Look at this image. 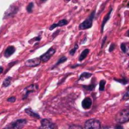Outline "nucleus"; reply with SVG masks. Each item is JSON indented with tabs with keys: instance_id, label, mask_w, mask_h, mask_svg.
<instances>
[{
	"instance_id": "f257e3e1",
	"label": "nucleus",
	"mask_w": 129,
	"mask_h": 129,
	"mask_svg": "<svg viewBox=\"0 0 129 129\" xmlns=\"http://www.w3.org/2000/svg\"><path fill=\"white\" fill-rule=\"evenodd\" d=\"M128 119H129V110L127 108L122 110L117 115V121L118 123H125V122L128 121Z\"/></svg>"
},
{
	"instance_id": "f03ea898",
	"label": "nucleus",
	"mask_w": 129,
	"mask_h": 129,
	"mask_svg": "<svg viewBox=\"0 0 129 129\" xmlns=\"http://www.w3.org/2000/svg\"><path fill=\"white\" fill-rule=\"evenodd\" d=\"M101 123L97 119H89L85 123V129H100Z\"/></svg>"
},
{
	"instance_id": "7ed1b4c3",
	"label": "nucleus",
	"mask_w": 129,
	"mask_h": 129,
	"mask_svg": "<svg viewBox=\"0 0 129 129\" xmlns=\"http://www.w3.org/2000/svg\"><path fill=\"white\" fill-rule=\"evenodd\" d=\"M26 124H27V120L26 119H19L10 124L6 127V129H21Z\"/></svg>"
},
{
	"instance_id": "20e7f679",
	"label": "nucleus",
	"mask_w": 129,
	"mask_h": 129,
	"mask_svg": "<svg viewBox=\"0 0 129 129\" xmlns=\"http://www.w3.org/2000/svg\"><path fill=\"white\" fill-rule=\"evenodd\" d=\"M94 15H95V13H92L91 15H90L89 18H88L87 20H85L80 25L79 28L80 29H88L89 27H92V21H93V18Z\"/></svg>"
},
{
	"instance_id": "39448f33",
	"label": "nucleus",
	"mask_w": 129,
	"mask_h": 129,
	"mask_svg": "<svg viewBox=\"0 0 129 129\" xmlns=\"http://www.w3.org/2000/svg\"><path fill=\"white\" fill-rule=\"evenodd\" d=\"M55 51H56V50H55V49H54V48L49 49V50H47L46 53H44L41 57H40L41 61H43V62H47V61H48L49 59L51 57V56L53 55L54 53H55Z\"/></svg>"
},
{
	"instance_id": "423d86ee",
	"label": "nucleus",
	"mask_w": 129,
	"mask_h": 129,
	"mask_svg": "<svg viewBox=\"0 0 129 129\" xmlns=\"http://www.w3.org/2000/svg\"><path fill=\"white\" fill-rule=\"evenodd\" d=\"M54 124L49 119H43L41 121V126L39 129H53Z\"/></svg>"
},
{
	"instance_id": "0eeeda50",
	"label": "nucleus",
	"mask_w": 129,
	"mask_h": 129,
	"mask_svg": "<svg viewBox=\"0 0 129 129\" xmlns=\"http://www.w3.org/2000/svg\"><path fill=\"white\" fill-rule=\"evenodd\" d=\"M38 89V85H30V86H28L27 88H26L25 89H24V95H23V99H26L27 97V95H29L30 93H32V92L36 91V90Z\"/></svg>"
},
{
	"instance_id": "6e6552de",
	"label": "nucleus",
	"mask_w": 129,
	"mask_h": 129,
	"mask_svg": "<svg viewBox=\"0 0 129 129\" xmlns=\"http://www.w3.org/2000/svg\"><path fill=\"white\" fill-rule=\"evenodd\" d=\"M40 63H41V59L38 57V58H33V59H29L26 62V66L27 67H37L39 66Z\"/></svg>"
},
{
	"instance_id": "1a4fd4ad",
	"label": "nucleus",
	"mask_w": 129,
	"mask_h": 129,
	"mask_svg": "<svg viewBox=\"0 0 129 129\" xmlns=\"http://www.w3.org/2000/svg\"><path fill=\"white\" fill-rule=\"evenodd\" d=\"M17 11H18V7L15 6H12L6 12V13H5V18H7V17H11V16H13V15H14L15 13H17Z\"/></svg>"
},
{
	"instance_id": "9d476101",
	"label": "nucleus",
	"mask_w": 129,
	"mask_h": 129,
	"mask_svg": "<svg viewBox=\"0 0 129 129\" xmlns=\"http://www.w3.org/2000/svg\"><path fill=\"white\" fill-rule=\"evenodd\" d=\"M82 107L84 109H89L92 105V100L90 97H86L84 100L82 101Z\"/></svg>"
},
{
	"instance_id": "9b49d317",
	"label": "nucleus",
	"mask_w": 129,
	"mask_h": 129,
	"mask_svg": "<svg viewBox=\"0 0 129 129\" xmlns=\"http://www.w3.org/2000/svg\"><path fill=\"white\" fill-rule=\"evenodd\" d=\"M14 51H15V48L13 46L7 47L6 51H5V57H10V56H12L13 53H14Z\"/></svg>"
},
{
	"instance_id": "f8f14e48",
	"label": "nucleus",
	"mask_w": 129,
	"mask_h": 129,
	"mask_svg": "<svg viewBox=\"0 0 129 129\" xmlns=\"http://www.w3.org/2000/svg\"><path fill=\"white\" fill-rule=\"evenodd\" d=\"M67 20H60V21H59L58 23L53 24V25H52L51 27H50V29L51 30V29H53L54 27H63V26L67 25Z\"/></svg>"
},
{
	"instance_id": "ddd939ff",
	"label": "nucleus",
	"mask_w": 129,
	"mask_h": 129,
	"mask_svg": "<svg viewBox=\"0 0 129 129\" xmlns=\"http://www.w3.org/2000/svg\"><path fill=\"white\" fill-rule=\"evenodd\" d=\"M88 52H89V50H88V49H85V50H83L82 52H81V55H80V57H79V60H80V61L84 60V59L87 57V56H88Z\"/></svg>"
},
{
	"instance_id": "4468645a",
	"label": "nucleus",
	"mask_w": 129,
	"mask_h": 129,
	"mask_svg": "<svg viewBox=\"0 0 129 129\" xmlns=\"http://www.w3.org/2000/svg\"><path fill=\"white\" fill-rule=\"evenodd\" d=\"M25 111L27 113V114L29 115V116H32V117H34V118H40V116H39V115H38L37 113L34 112V111H33L31 109H27Z\"/></svg>"
},
{
	"instance_id": "2eb2a0df",
	"label": "nucleus",
	"mask_w": 129,
	"mask_h": 129,
	"mask_svg": "<svg viewBox=\"0 0 129 129\" xmlns=\"http://www.w3.org/2000/svg\"><path fill=\"white\" fill-rule=\"evenodd\" d=\"M11 81H12V78L11 77H7L4 81V82H3V87H5V88L8 87L10 84H11Z\"/></svg>"
},
{
	"instance_id": "dca6fc26",
	"label": "nucleus",
	"mask_w": 129,
	"mask_h": 129,
	"mask_svg": "<svg viewBox=\"0 0 129 129\" xmlns=\"http://www.w3.org/2000/svg\"><path fill=\"white\" fill-rule=\"evenodd\" d=\"M90 76H91V74H88V73H83V74H81V76H80L79 81H82V80L87 79V78L90 77Z\"/></svg>"
},
{
	"instance_id": "f3484780",
	"label": "nucleus",
	"mask_w": 129,
	"mask_h": 129,
	"mask_svg": "<svg viewBox=\"0 0 129 129\" xmlns=\"http://www.w3.org/2000/svg\"><path fill=\"white\" fill-rule=\"evenodd\" d=\"M66 60H67V57H62L60 59H59L58 61H57V64H56L55 66H54V67H53V68H54V67H57V66H58V64H61V63L64 62V61H66Z\"/></svg>"
},
{
	"instance_id": "a211bd4d",
	"label": "nucleus",
	"mask_w": 129,
	"mask_h": 129,
	"mask_svg": "<svg viewBox=\"0 0 129 129\" xmlns=\"http://www.w3.org/2000/svg\"><path fill=\"white\" fill-rule=\"evenodd\" d=\"M110 14H111V12H110L109 13H108L107 15L105 16V18L104 19V20H103V25H102V29L104 28V25H105V23H106V21H107V20H109V18H110Z\"/></svg>"
},
{
	"instance_id": "6ab92c4d",
	"label": "nucleus",
	"mask_w": 129,
	"mask_h": 129,
	"mask_svg": "<svg viewBox=\"0 0 129 129\" xmlns=\"http://www.w3.org/2000/svg\"><path fill=\"white\" fill-rule=\"evenodd\" d=\"M67 129H83L81 126H80V125H70V126H68Z\"/></svg>"
},
{
	"instance_id": "aec40b11",
	"label": "nucleus",
	"mask_w": 129,
	"mask_h": 129,
	"mask_svg": "<svg viewBox=\"0 0 129 129\" xmlns=\"http://www.w3.org/2000/svg\"><path fill=\"white\" fill-rule=\"evenodd\" d=\"M104 86H105V81H101L100 82V90L101 91H103V90H104Z\"/></svg>"
},
{
	"instance_id": "412c9836",
	"label": "nucleus",
	"mask_w": 129,
	"mask_h": 129,
	"mask_svg": "<svg viewBox=\"0 0 129 129\" xmlns=\"http://www.w3.org/2000/svg\"><path fill=\"white\" fill-rule=\"evenodd\" d=\"M121 50H122V51H123V52L127 53V48H126V46H125V43H122V44H121Z\"/></svg>"
},
{
	"instance_id": "4be33fe9",
	"label": "nucleus",
	"mask_w": 129,
	"mask_h": 129,
	"mask_svg": "<svg viewBox=\"0 0 129 129\" xmlns=\"http://www.w3.org/2000/svg\"><path fill=\"white\" fill-rule=\"evenodd\" d=\"M33 6H34V4H33V3H31L30 5H28V6H27V12H28V13H31V12H32V9H33Z\"/></svg>"
},
{
	"instance_id": "5701e85b",
	"label": "nucleus",
	"mask_w": 129,
	"mask_h": 129,
	"mask_svg": "<svg viewBox=\"0 0 129 129\" xmlns=\"http://www.w3.org/2000/svg\"><path fill=\"white\" fill-rule=\"evenodd\" d=\"M77 49H78V45L76 44V45H75V47H74V49H72V50H71V51H70V54H71V55H74V54L75 53V51H76V50H77Z\"/></svg>"
},
{
	"instance_id": "b1692460",
	"label": "nucleus",
	"mask_w": 129,
	"mask_h": 129,
	"mask_svg": "<svg viewBox=\"0 0 129 129\" xmlns=\"http://www.w3.org/2000/svg\"><path fill=\"white\" fill-rule=\"evenodd\" d=\"M8 100V102H11V103H13L15 100H16V98H15L14 96H12V97H9V98L7 99Z\"/></svg>"
},
{
	"instance_id": "393cba45",
	"label": "nucleus",
	"mask_w": 129,
	"mask_h": 129,
	"mask_svg": "<svg viewBox=\"0 0 129 129\" xmlns=\"http://www.w3.org/2000/svg\"><path fill=\"white\" fill-rule=\"evenodd\" d=\"M94 88H95V84H90L89 87H86V88H87V89H88V90H92Z\"/></svg>"
},
{
	"instance_id": "a878e982",
	"label": "nucleus",
	"mask_w": 129,
	"mask_h": 129,
	"mask_svg": "<svg viewBox=\"0 0 129 129\" xmlns=\"http://www.w3.org/2000/svg\"><path fill=\"white\" fill-rule=\"evenodd\" d=\"M127 98H128V92H125V95H124V96H123V99L124 100H127Z\"/></svg>"
},
{
	"instance_id": "bb28decb",
	"label": "nucleus",
	"mask_w": 129,
	"mask_h": 129,
	"mask_svg": "<svg viewBox=\"0 0 129 129\" xmlns=\"http://www.w3.org/2000/svg\"><path fill=\"white\" fill-rule=\"evenodd\" d=\"M115 48V45L114 44H113V43H111V47H110V51H112V50H113V49H114Z\"/></svg>"
},
{
	"instance_id": "cd10ccee",
	"label": "nucleus",
	"mask_w": 129,
	"mask_h": 129,
	"mask_svg": "<svg viewBox=\"0 0 129 129\" xmlns=\"http://www.w3.org/2000/svg\"><path fill=\"white\" fill-rule=\"evenodd\" d=\"M115 129H123V126H122L121 125H116Z\"/></svg>"
},
{
	"instance_id": "c85d7f7f",
	"label": "nucleus",
	"mask_w": 129,
	"mask_h": 129,
	"mask_svg": "<svg viewBox=\"0 0 129 129\" xmlns=\"http://www.w3.org/2000/svg\"><path fill=\"white\" fill-rule=\"evenodd\" d=\"M2 72H3V67H0V74H2Z\"/></svg>"
},
{
	"instance_id": "c756f323",
	"label": "nucleus",
	"mask_w": 129,
	"mask_h": 129,
	"mask_svg": "<svg viewBox=\"0 0 129 129\" xmlns=\"http://www.w3.org/2000/svg\"><path fill=\"white\" fill-rule=\"evenodd\" d=\"M66 1H67V2H68V1H70V0H66Z\"/></svg>"
},
{
	"instance_id": "7c9ffc66",
	"label": "nucleus",
	"mask_w": 129,
	"mask_h": 129,
	"mask_svg": "<svg viewBox=\"0 0 129 129\" xmlns=\"http://www.w3.org/2000/svg\"><path fill=\"white\" fill-rule=\"evenodd\" d=\"M41 1H43H43H46V0H41Z\"/></svg>"
}]
</instances>
